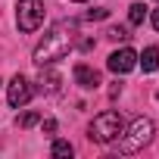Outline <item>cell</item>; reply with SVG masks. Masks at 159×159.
Listing matches in <instances>:
<instances>
[{
    "mask_svg": "<svg viewBox=\"0 0 159 159\" xmlns=\"http://www.w3.org/2000/svg\"><path fill=\"white\" fill-rule=\"evenodd\" d=\"M150 140H153V122L140 116V119L131 122L128 131H122V137H119V150H122V153H137V150H143Z\"/></svg>",
    "mask_w": 159,
    "mask_h": 159,
    "instance_id": "cell-3",
    "label": "cell"
},
{
    "mask_svg": "<svg viewBox=\"0 0 159 159\" xmlns=\"http://www.w3.org/2000/svg\"><path fill=\"white\" fill-rule=\"evenodd\" d=\"M16 25L22 31H38L44 25V0H19L16 3Z\"/></svg>",
    "mask_w": 159,
    "mask_h": 159,
    "instance_id": "cell-4",
    "label": "cell"
},
{
    "mask_svg": "<svg viewBox=\"0 0 159 159\" xmlns=\"http://www.w3.org/2000/svg\"><path fill=\"white\" fill-rule=\"evenodd\" d=\"M31 97H34V88H31V81H28L25 75H16L13 81L7 84V100H10L13 109H22Z\"/></svg>",
    "mask_w": 159,
    "mask_h": 159,
    "instance_id": "cell-5",
    "label": "cell"
},
{
    "mask_svg": "<svg viewBox=\"0 0 159 159\" xmlns=\"http://www.w3.org/2000/svg\"><path fill=\"white\" fill-rule=\"evenodd\" d=\"M134 66H137V53H134L131 47H122V50L109 53V59H106V69L116 72V75H125V72H131Z\"/></svg>",
    "mask_w": 159,
    "mask_h": 159,
    "instance_id": "cell-6",
    "label": "cell"
},
{
    "mask_svg": "<svg viewBox=\"0 0 159 159\" xmlns=\"http://www.w3.org/2000/svg\"><path fill=\"white\" fill-rule=\"evenodd\" d=\"M50 153H53L56 159H69L75 150H72V143H69V140H53V150H50Z\"/></svg>",
    "mask_w": 159,
    "mask_h": 159,
    "instance_id": "cell-10",
    "label": "cell"
},
{
    "mask_svg": "<svg viewBox=\"0 0 159 159\" xmlns=\"http://www.w3.org/2000/svg\"><path fill=\"white\" fill-rule=\"evenodd\" d=\"M59 81H62V78L56 72H44L41 75V91L44 94H59Z\"/></svg>",
    "mask_w": 159,
    "mask_h": 159,
    "instance_id": "cell-9",
    "label": "cell"
},
{
    "mask_svg": "<svg viewBox=\"0 0 159 159\" xmlns=\"http://www.w3.org/2000/svg\"><path fill=\"white\" fill-rule=\"evenodd\" d=\"M143 16H147V7H143V3H131V10H128V22H131V25H140Z\"/></svg>",
    "mask_w": 159,
    "mask_h": 159,
    "instance_id": "cell-11",
    "label": "cell"
},
{
    "mask_svg": "<svg viewBox=\"0 0 159 159\" xmlns=\"http://www.w3.org/2000/svg\"><path fill=\"white\" fill-rule=\"evenodd\" d=\"M150 22H153V28H156V31H159V7H156V10H153V16H150Z\"/></svg>",
    "mask_w": 159,
    "mask_h": 159,
    "instance_id": "cell-16",
    "label": "cell"
},
{
    "mask_svg": "<svg viewBox=\"0 0 159 159\" xmlns=\"http://www.w3.org/2000/svg\"><path fill=\"white\" fill-rule=\"evenodd\" d=\"M106 16H109V10H103V7H97V10L91 7V10H88V19H91V22H94V19H106Z\"/></svg>",
    "mask_w": 159,
    "mask_h": 159,
    "instance_id": "cell-14",
    "label": "cell"
},
{
    "mask_svg": "<svg viewBox=\"0 0 159 159\" xmlns=\"http://www.w3.org/2000/svg\"><path fill=\"white\" fill-rule=\"evenodd\" d=\"M106 34H109V38H112V41H128V38H131V34H128V28H125V25H112V28H109V31H106Z\"/></svg>",
    "mask_w": 159,
    "mask_h": 159,
    "instance_id": "cell-13",
    "label": "cell"
},
{
    "mask_svg": "<svg viewBox=\"0 0 159 159\" xmlns=\"http://www.w3.org/2000/svg\"><path fill=\"white\" fill-rule=\"evenodd\" d=\"M137 66L143 72H156L159 69V47H147L140 56H137Z\"/></svg>",
    "mask_w": 159,
    "mask_h": 159,
    "instance_id": "cell-8",
    "label": "cell"
},
{
    "mask_svg": "<svg viewBox=\"0 0 159 159\" xmlns=\"http://www.w3.org/2000/svg\"><path fill=\"white\" fill-rule=\"evenodd\" d=\"M41 128H44L47 134H53V131H56V122H53V119H44V122H41Z\"/></svg>",
    "mask_w": 159,
    "mask_h": 159,
    "instance_id": "cell-15",
    "label": "cell"
},
{
    "mask_svg": "<svg viewBox=\"0 0 159 159\" xmlns=\"http://www.w3.org/2000/svg\"><path fill=\"white\" fill-rule=\"evenodd\" d=\"M75 81L81 84L84 91H94V88H100V72L81 62V66H75Z\"/></svg>",
    "mask_w": 159,
    "mask_h": 159,
    "instance_id": "cell-7",
    "label": "cell"
},
{
    "mask_svg": "<svg viewBox=\"0 0 159 159\" xmlns=\"http://www.w3.org/2000/svg\"><path fill=\"white\" fill-rule=\"evenodd\" d=\"M78 3H84V0H78Z\"/></svg>",
    "mask_w": 159,
    "mask_h": 159,
    "instance_id": "cell-17",
    "label": "cell"
},
{
    "mask_svg": "<svg viewBox=\"0 0 159 159\" xmlns=\"http://www.w3.org/2000/svg\"><path fill=\"white\" fill-rule=\"evenodd\" d=\"M75 34H78V22H56L47 34H44V41L34 47V53H31V59L44 69V66H53L56 59H62L72 47H75Z\"/></svg>",
    "mask_w": 159,
    "mask_h": 159,
    "instance_id": "cell-1",
    "label": "cell"
},
{
    "mask_svg": "<svg viewBox=\"0 0 159 159\" xmlns=\"http://www.w3.org/2000/svg\"><path fill=\"white\" fill-rule=\"evenodd\" d=\"M122 131H125V119H122L119 112L106 109V112H100V116L91 122L88 137H91V140H97V143H112V140H119V137H122Z\"/></svg>",
    "mask_w": 159,
    "mask_h": 159,
    "instance_id": "cell-2",
    "label": "cell"
},
{
    "mask_svg": "<svg viewBox=\"0 0 159 159\" xmlns=\"http://www.w3.org/2000/svg\"><path fill=\"white\" fill-rule=\"evenodd\" d=\"M156 97H159V91H156Z\"/></svg>",
    "mask_w": 159,
    "mask_h": 159,
    "instance_id": "cell-18",
    "label": "cell"
},
{
    "mask_svg": "<svg viewBox=\"0 0 159 159\" xmlns=\"http://www.w3.org/2000/svg\"><path fill=\"white\" fill-rule=\"evenodd\" d=\"M38 122H41V112H22L19 116V128H31Z\"/></svg>",
    "mask_w": 159,
    "mask_h": 159,
    "instance_id": "cell-12",
    "label": "cell"
},
{
    "mask_svg": "<svg viewBox=\"0 0 159 159\" xmlns=\"http://www.w3.org/2000/svg\"><path fill=\"white\" fill-rule=\"evenodd\" d=\"M0 84H3V81H0Z\"/></svg>",
    "mask_w": 159,
    "mask_h": 159,
    "instance_id": "cell-19",
    "label": "cell"
}]
</instances>
